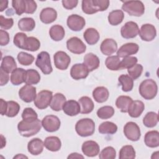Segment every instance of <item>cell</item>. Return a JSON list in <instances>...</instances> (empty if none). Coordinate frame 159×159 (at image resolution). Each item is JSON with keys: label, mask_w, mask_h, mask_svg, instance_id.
Returning a JSON list of instances; mask_svg holds the SVG:
<instances>
[{"label": "cell", "mask_w": 159, "mask_h": 159, "mask_svg": "<svg viewBox=\"0 0 159 159\" xmlns=\"http://www.w3.org/2000/svg\"><path fill=\"white\" fill-rule=\"evenodd\" d=\"M109 96L108 89L104 86H98L93 91V97L94 100L99 103L106 102Z\"/></svg>", "instance_id": "26"}, {"label": "cell", "mask_w": 159, "mask_h": 159, "mask_svg": "<svg viewBox=\"0 0 159 159\" xmlns=\"http://www.w3.org/2000/svg\"><path fill=\"white\" fill-rule=\"evenodd\" d=\"M38 115L37 112L31 107H26L22 113V118L27 122H32L37 119Z\"/></svg>", "instance_id": "47"}, {"label": "cell", "mask_w": 159, "mask_h": 159, "mask_svg": "<svg viewBox=\"0 0 159 159\" xmlns=\"http://www.w3.org/2000/svg\"><path fill=\"white\" fill-rule=\"evenodd\" d=\"M139 46L135 43H127L122 45L117 51V55L120 58H124L138 52Z\"/></svg>", "instance_id": "18"}, {"label": "cell", "mask_w": 159, "mask_h": 159, "mask_svg": "<svg viewBox=\"0 0 159 159\" xmlns=\"http://www.w3.org/2000/svg\"><path fill=\"white\" fill-rule=\"evenodd\" d=\"M139 34L142 40L150 42L155 38L157 30L152 24H145L141 26Z\"/></svg>", "instance_id": "15"}, {"label": "cell", "mask_w": 159, "mask_h": 159, "mask_svg": "<svg viewBox=\"0 0 159 159\" xmlns=\"http://www.w3.org/2000/svg\"><path fill=\"white\" fill-rule=\"evenodd\" d=\"M20 110L19 104L14 101H7V107L5 115L9 117H13L17 115Z\"/></svg>", "instance_id": "43"}, {"label": "cell", "mask_w": 159, "mask_h": 159, "mask_svg": "<svg viewBox=\"0 0 159 159\" xmlns=\"http://www.w3.org/2000/svg\"><path fill=\"white\" fill-rule=\"evenodd\" d=\"M12 6L17 15L20 16L23 13H25L26 4L25 0H13Z\"/></svg>", "instance_id": "51"}, {"label": "cell", "mask_w": 159, "mask_h": 159, "mask_svg": "<svg viewBox=\"0 0 159 159\" xmlns=\"http://www.w3.org/2000/svg\"><path fill=\"white\" fill-rule=\"evenodd\" d=\"M119 157L120 159L130 158L134 159L135 158V151L132 145H127L123 146L120 151Z\"/></svg>", "instance_id": "42"}, {"label": "cell", "mask_w": 159, "mask_h": 159, "mask_svg": "<svg viewBox=\"0 0 159 159\" xmlns=\"http://www.w3.org/2000/svg\"><path fill=\"white\" fill-rule=\"evenodd\" d=\"M53 60L55 67L60 70H66L71 62L70 56L63 51L57 52L53 55Z\"/></svg>", "instance_id": "11"}, {"label": "cell", "mask_w": 159, "mask_h": 159, "mask_svg": "<svg viewBox=\"0 0 159 159\" xmlns=\"http://www.w3.org/2000/svg\"><path fill=\"white\" fill-rule=\"evenodd\" d=\"M35 65L44 75H49L53 71L50 55L47 52L42 51L37 55Z\"/></svg>", "instance_id": "6"}, {"label": "cell", "mask_w": 159, "mask_h": 159, "mask_svg": "<svg viewBox=\"0 0 159 159\" xmlns=\"http://www.w3.org/2000/svg\"><path fill=\"white\" fill-rule=\"evenodd\" d=\"M35 27V22L31 17H24L20 19L18 22V27L22 31H32Z\"/></svg>", "instance_id": "38"}, {"label": "cell", "mask_w": 159, "mask_h": 159, "mask_svg": "<svg viewBox=\"0 0 159 159\" xmlns=\"http://www.w3.org/2000/svg\"><path fill=\"white\" fill-rule=\"evenodd\" d=\"M158 122V115L154 112H147L143 119V125L148 128H152L157 125Z\"/></svg>", "instance_id": "40"}, {"label": "cell", "mask_w": 159, "mask_h": 159, "mask_svg": "<svg viewBox=\"0 0 159 159\" xmlns=\"http://www.w3.org/2000/svg\"><path fill=\"white\" fill-rule=\"evenodd\" d=\"M96 114L101 119H107L114 114V109L110 106H102L97 111Z\"/></svg>", "instance_id": "44"}, {"label": "cell", "mask_w": 159, "mask_h": 159, "mask_svg": "<svg viewBox=\"0 0 159 159\" xmlns=\"http://www.w3.org/2000/svg\"><path fill=\"white\" fill-rule=\"evenodd\" d=\"M25 70L22 68H17L14 70L11 75L10 80L13 85L18 86L24 82Z\"/></svg>", "instance_id": "32"}, {"label": "cell", "mask_w": 159, "mask_h": 159, "mask_svg": "<svg viewBox=\"0 0 159 159\" xmlns=\"http://www.w3.org/2000/svg\"><path fill=\"white\" fill-rule=\"evenodd\" d=\"M62 109L64 113L69 116H76L81 111L79 102L72 99L66 101L63 104Z\"/></svg>", "instance_id": "19"}, {"label": "cell", "mask_w": 159, "mask_h": 159, "mask_svg": "<svg viewBox=\"0 0 159 159\" xmlns=\"http://www.w3.org/2000/svg\"><path fill=\"white\" fill-rule=\"evenodd\" d=\"M107 18L111 25H117L122 22L124 18V14L122 10H114L109 12Z\"/></svg>", "instance_id": "37"}, {"label": "cell", "mask_w": 159, "mask_h": 159, "mask_svg": "<svg viewBox=\"0 0 159 159\" xmlns=\"http://www.w3.org/2000/svg\"><path fill=\"white\" fill-rule=\"evenodd\" d=\"M66 24L68 27L73 31H80L85 26V19L77 14H71L68 16Z\"/></svg>", "instance_id": "14"}, {"label": "cell", "mask_w": 159, "mask_h": 159, "mask_svg": "<svg viewBox=\"0 0 159 159\" xmlns=\"http://www.w3.org/2000/svg\"><path fill=\"white\" fill-rule=\"evenodd\" d=\"M137 61L138 60L135 57H125L123 58L122 61H120L119 70L125 68L129 69L133 66L134 65L137 64Z\"/></svg>", "instance_id": "48"}, {"label": "cell", "mask_w": 159, "mask_h": 159, "mask_svg": "<svg viewBox=\"0 0 159 159\" xmlns=\"http://www.w3.org/2000/svg\"><path fill=\"white\" fill-rule=\"evenodd\" d=\"M132 101V99L128 96H120L116 101V106L122 112L126 113Z\"/></svg>", "instance_id": "34"}, {"label": "cell", "mask_w": 159, "mask_h": 159, "mask_svg": "<svg viewBox=\"0 0 159 159\" xmlns=\"http://www.w3.org/2000/svg\"><path fill=\"white\" fill-rule=\"evenodd\" d=\"M118 81L122 86V89L123 91L129 92L132 89L134 86V81L129 75H121L119 77Z\"/></svg>", "instance_id": "41"}, {"label": "cell", "mask_w": 159, "mask_h": 159, "mask_svg": "<svg viewBox=\"0 0 159 159\" xmlns=\"http://www.w3.org/2000/svg\"><path fill=\"white\" fill-rule=\"evenodd\" d=\"M14 24L12 18H5L3 16H0V26L1 29L4 30L10 29Z\"/></svg>", "instance_id": "52"}, {"label": "cell", "mask_w": 159, "mask_h": 159, "mask_svg": "<svg viewBox=\"0 0 159 159\" xmlns=\"http://www.w3.org/2000/svg\"><path fill=\"white\" fill-rule=\"evenodd\" d=\"M109 6L108 0H83L81 8L86 14H93L98 11H106Z\"/></svg>", "instance_id": "2"}, {"label": "cell", "mask_w": 159, "mask_h": 159, "mask_svg": "<svg viewBox=\"0 0 159 159\" xmlns=\"http://www.w3.org/2000/svg\"><path fill=\"white\" fill-rule=\"evenodd\" d=\"M63 7L66 9L71 10L76 7L78 1L77 0H63L61 1Z\"/></svg>", "instance_id": "55"}, {"label": "cell", "mask_w": 159, "mask_h": 159, "mask_svg": "<svg viewBox=\"0 0 159 159\" xmlns=\"http://www.w3.org/2000/svg\"><path fill=\"white\" fill-rule=\"evenodd\" d=\"M81 150L86 156L93 157L99 154L100 148L96 142L93 140H87L82 144Z\"/></svg>", "instance_id": "16"}, {"label": "cell", "mask_w": 159, "mask_h": 159, "mask_svg": "<svg viewBox=\"0 0 159 159\" xmlns=\"http://www.w3.org/2000/svg\"><path fill=\"white\" fill-rule=\"evenodd\" d=\"M144 109L145 105L143 102L139 100H135L132 102L127 112L131 117L137 118L142 114Z\"/></svg>", "instance_id": "25"}, {"label": "cell", "mask_w": 159, "mask_h": 159, "mask_svg": "<svg viewBox=\"0 0 159 159\" xmlns=\"http://www.w3.org/2000/svg\"><path fill=\"white\" fill-rule=\"evenodd\" d=\"M49 35L54 41L61 40L65 35L64 28L60 25H54L52 26L49 30Z\"/></svg>", "instance_id": "36"}, {"label": "cell", "mask_w": 159, "mask_h": 159, "mask_svg": "<svg viewBox=\"0 0 159 159\" xmlns=\"http://www.w3.org/2000/svg\"><path fill=\"white\" fill-rule=\"evenodd\" d=\"M43 129L48 132H54L57 131L61 125L59 118L54 115H48L44 117L41 122Z\"/></svg>", "instance_id": "9"}, {"label": "cell", "mask_w": 159, "mask_h": 159, "mask_svg": "<svg viewBox=\"0 0 159 159\" xmlns=\"http://www.w3.org/2000/svg\"><path fill=\"white\" fill-rule=\"evenodd\" d=\"M143 71V66L140 64H135L131 68L127 69V72L130 77L134 80L139 78Z\"/></svg>", "instance_id": "50"}, {"label": "cell", "mask_w": 159, "mask_h": 159, "mask_svg": "<svg viewBox=\"0 0 159 159\" xmlns=\"http://www.w3.org/2000/svg\"><path fill=\"white\" fill-rule=\"evenodd\" d=\"M42 123L39 119L32 122H27L24 120L17 124V129L20 135L25 137H30L37 134L41 129Z\"/></svg>", "instance_id": "1"}, {"label": "cell", "mask_w": 159, "mask_h": 159, "mask_svg": "<svg viewBox=\"0 0 159 159\" xmlns=\"http://www.w3.org/2000/svg\"><path fill=\"white\" fill-rule=\"evenodd\" d=\"M83 64L86 66L89 71H93L99 66V58L93 53H89L84 57Z\"/></svg>", "instance_id": "23"}, {"label": "cell", "mask_w": 159, "mask_h": 159, "mask_svg": "<svg viewBox=\"0 0 159 159\" xmlns=\"http://www.w3.org/2000/svg\"><path fill=\"white\" fill-rule=\"evenodd\" d=\"M26 4V11L27 14H33L37 9V5L35 1L33 0H25Z\"/></svg>", "instance_id": "53"}, {"label": "cell", "mask_w": 159, "mask_h": 159, "mask_svg": "<svg viewBox=\"0 0 159 159\" xmlns=\"http://www.w3.org/2000/svg\"><path fill=\"white\" fill-rule=\"evenodd\" d=\"M8 6V1L7 0H1L0 1V11L2 12L4 9L7 7Z\"/></svg>", "instance_id": "58"}, {"label": "cell", "mask_w": 159, "mask_h": 159, "mask_svg": "<svg viewBox=\"0 0 159 159\" xmlns=\"http://www.w3.org/2000/svg\"><path fill=\"white\" fill-rule=\"evenodd\" d=\"M78 102L80 105L81 114H89L93 111L94 104L92 99L88 96H83L79 99Z\"/></svg>", "instance_id": "29"}, {"label": "cell", "mask_w": 159, "mask_h": 159, "mask_svg": "<svg viewBox=\"0 0 159 159\" xmlns=\"http://www.w3.org/2000/svg\"><path fill=\"white\" fill-rule=\"evenodd\" d=\"M66 102L65 96L61 93H56L51 100L50 107L53 111H60L62 109L63 104Z\"/></svg>", "instance_id": "28"}, {"label": "cell", "mask_w": 159, "mask_h": 159, "mask_svg": "<svg viewBox=\"0 0 159 159\" xmlns=\"http://www.w3.org/2000/svg\"><path fill=\"white\" fill-rule=\"evenodd\" d=\"M145 144L150 148H156L159 146V132L157 130L147 132L144 137Z\"/></svg>", "instance_id": "24"}, {"label": "cell", "mask_w": 159, "mask_h": 159, "mask_svg": "<svg viewBox=\"0 0 159 159\" xmlns=\"http://www.w3.org/2000/svg\"><path fill=\"white\" fill-rule=\"evenodd\" d=\"M9 35L7 32L4 30H0V45L1 46L6 45L9 42Z\"/></svg>", "instance_id": "54"}, {"label": "cell", "mask_w": 159, "mask_h": 159, "mask_svg": "<svg viewBox=\"0 0 159 159\" xmlns=\"http://www.w3.org/2000/svg\"><path fill=\"white\" fill-rule=\"evenodd\" d=\"M19 63L24 66L30 65L34 61V57L29 53L20 52L18 53L17 57Z\"/></svg>", "instance_id": "46"}, {"label": "cell", "mask_w": 159, "mask_h": 159, "mask_svg": "<svg viewBox=\"0 0 159 159\" xmlns=\"http://www.w3.org/2000/svg\"><path fill=\"white\" fill-rule=\"evenodd\" d=\"M0 73H1V81H0V85L1 86L6 84L9 80V76L8 73L2 69L0 68Z\"/></svg>", "instance_id": "56"}, {"label": "cell", "mask_w": 159, "mask_h": 159, "mask_svg": "<svg viewBox=\"0 0 159 159\" xmlns=\"http://www.w3.org/2000/svg\"><path fill=\"white\" fill-rule=\"evenodd\" d=\"M124 134L130 140L138 141L141 136L140 129L139 125L134 122H128L124 127Z\"/></svg>", "instance_id": "8"}, {"label": "cell", "mask_w": 159, "mask_h": 159, "mask_svg": "<svg viewBox=\"0 0 159 159\" xmlns=\"http://www.w3.org/2000/svg\"><path fill=\"white\" fill-rule=\"evenodd\" d=\"M120 62V58L117 55L109 56L106 59L105 65L109 70L112 71H117L119 69Z\"/></svg>", "instance_id": "45"}, {"label": "cell", "mask_w": 159, "mask_h": 159, "mask_svg": "<svg viewBox=\"0 0 159 159\" xmlns=\"http://www.w3.org/2000/svg\"><path fill=\"white\" fill-rule=\"evenodd\" d=\"M43 146L44 143L41 139L39 138L32 139L27 144L28 152L33 155H38L43 152Z\"/></svg>", "instance_id": "22"}, {"label": "cell", "mask_w": 159, "mask_h": 159, "mask_svg": "<svg viewBox=\"0 0 159 159\" xmlns=\"http://www.w3.org/2000/svg\"><path fill=\"white\" fill-rule=\"evenodd\" d=\"M83 37L89 45H92L96 44L99 41L100 35L96 29L88 28L84 31Z\"/></svg>", "instance_id": "31"}, {"label": "cell", "mask_w": 159, "mask_h": 159, "mask_svg": "<svg viewBox=\"0 0 159 159\" xmlns=\"http://www.w3.org/2000/svg\"><path fill=\"white\" fill-rule=\"evenodd\" d=\"M122 9L130 16L140 17L144 14L145 6L140 1H127L123 2Z\"/></svg>", "instance_id": "5"}, {"label": "cell", "mask_w": 159, "mask_h": 159, "mask_svg": "<svg viewBox=\"0 0 159 159\" xmlns=\"http://www.w3.org/2000/svg\"><path fill=\"white\" fill-rule=\"evenodd\" d=\"M101 52L105 55H111L114 53L117 50V43L112 39H106L100 46Z\"/></svg>", "instance_id": "20"}, {"label": "cell", "mask_w": 159, "mask_h": 159, "mask_svg": "<svg viewBox=\"0 0 159 159\" xmlns=\"http://www.w3.org/2000/svg\"><path fill=\"white\" fill-rule=\"evenodd\" d=\"M17 68V64L14 58L12 56H5L2 59L1 64V69L4 71L12 73L14 70Z\"/></svg>", "instance_id": "33"}, {"label": "cell", "mask_w": 159, "mask_h": 159, "mask_svg": "<svg viewBox=\"0 0 159 159\" xmlns=\"http://www.w3.org/2000/svg\"><path fill=\"white\" fill-rule=\"evenodd\" d=\"M37 96L36 88L30 84H25L19 91V96L25 102H31L34 101Z\"/></svg>", "instance_id": "13"}, {"label": "cell", "mask_w": 159, "mask_h": 159, "mask_svg": "<svg viewBox=\"0 0 159 159\" xmlns=\"http://www.w3.org/2000/svg\"><path fill=\"white\" fill-rule=\"evenodd\" d=\"M98 130L102 134H114L117 130V126L112 122L106 121L99 125Z\"/></svg>", "instance_id": "39"}, {"label": "cell", "mask_w": 159, "mask_h": 159, "mask_svg": "<svg viewBox=\"0 0 159 159\" xmlns=\"http://www.w3.org/2000/svg\"><path fill=\"white\" fill-rule=\"evenodd\" d=\"M40 47V42L37 38L27 37L24 41L22 49L30 52H35L39 49Z\"/></svg>", "instance_id": "30"}, {"label": "cell", "mask_w": 159, "mask_h": 159, "mask_svg": "<svg viewBox=\"0 0 159 159\" xmlns=\"http://www.w3.org/2000/svg\"><path fill=\"white\" fill-rule=\"evenodd\" d=\"M139 32V28L137 24L133 21L127 22L121 27L120 34L124 39H133L135 37Z\"/></svg>", "instance_id": "12"}, {"label": "cell", "mask_w": 159, "mask_h": 159, "mask_svg": "<svg viewBox=\"0 0 159 159\" xmlns=\"http://www.w3.org/2000/svg\"><path fill=\"white\" fill-rule=\"evenodd\" d=\"M57 17V12L52 7L43 8L40 13V20L46 24L52 23Z\"/></svg>", "instance_id": "21"}, {"label": "cell", "mask_w": 159, "mask_h": 159, "mask_svg": "<svg viewBox=\"0 0 159 159\" xmlns=\"http://www.w3.org/2000/svg\"><path fill=\"white\" fill-rule=\"evenodd\" d=\"M139 90L142 98L147 100H150L157 96L158 86L153 80L146 79L140 83Z\"/></svg>", "instance_id": "3"}, {"label": "cell", "mask_w": 159, "mask_h": 159, "mask_svg": "<svg viewBox=\"0 0 159 159\" xmlns=\"http://www.w3.org/2000/svg\"><path fill=\"white\" fill-rule=\"evenodd\" d=\"M1 114L2 116L5 115L6 107H7V101H5L3 99H1Z\"/></svg>", "instance_id": "57"}, {"label": "cell", "mask_w": 159, "mask_h": 159, "mask_svg": "<svg viewBox=\"0 0 159 159\" xmlns=\"http://www.w3.org/2000/svg\"><path fill=\"white\" fill-rule=\"evenodd\" d=\"M75 130L81 137H88L92 135L95 131L94 122L89 118L79 120L75 125Z\"/></svg>", "instance_id": "4"}, {"label": "cell", "mask_w": 159, "mask_h": 159, "mask_svg": "<svg viewBox=\"0 0 159 159\" xmlns=\"http://www.w3.org/2000/svg\"><path fill=\"white\" fill-rule=\"evenodd\" d=\"M66 47L70 52L75 54H81L86 49V45L76 37H73L66 41Z\"/></svg>", "instance_id": "10"}, {"label": "cell", "mask_w": 159, "mask_h": 159, "mask_svg": "<svg viewBox=\"0 0 159 159\" xmlns=\"http://www.w3.org/2000/svg\"><path fill=\"white\" fill-rule=\"evenodd\" d=\"M27 158V157H26V156H25V155H23L22 154H18L17 155H16V156H15L14 157V158Z\"/></svg>", "instance_id": "60"}, {"label": "cell", "mask_w": 159, "mask_h": 159, "mask_svg": "<svg viewBox=\"0 0 159 159\" xmlns=\"http://www.w3.org/2000/svg\"><path fill=\"white\" fill-rule=\"evenodd\" d=\"M116 157V150L111 146L105 147L99 153V158L101 159H114Z\"/></svg>", "instance_id": "49"}, {"label": "cell", "mask_w": 159, "mask_h": 159, "mask_svg": "<svg viewBox=\"0 0 159 159\" xmlns=\"http://www.w3.org/2000/svg\"><path fill=\"white\" fill-rule=\"evenodd\" d=\"M44 146L51 152H57L61 147V142L60 139L56 136H50L44 140Z\"/></svg>", "instance_id": "27"}, {"label": "cell", "mask_w": 159, "mask_h": 159, "mask_svg": "<svg viewBox=\"0 0 159 159\" xmlns=\"http://www.w3.org/2000/svg\"><path fill=\"white\" fill-rule=\"evenodd\" d=\"M89 74V70L83 63H76L72 66L70 75L75 80L86 78Z\"/></svg>", "instance_id": "17"}, {"label": "cell", "mask_w": 159, "mask_h": 159, "mask_svg": "<svg viewBox=\"0 0 159 159\" xmlns=\"http://www.w3.org/2000/svg\"><path fill=\"white\" fill-rule=\"evenodd\" d=\"M53 93L48 90H42L40 91L34 99L35 106L39 109H45L50 106L52 99Z\"/></svg>", "instance_id": "7"}, {"label": "cell", "mask_w": 159, "mask_h": 159, "mask_svg": "<svg viewBox=\"0 0 159 159\" xmlns=\"http://www.w3.org/2000/svg\"><path fill=\"white\" fill-rule=\"evenodd\" d=\"M40 81V75L39 72L34 69H29L25 71L24 82L27 84H37Z\"/></svg>", "instance_id": "35"}, {"label": "cell", "mask_w": 159, "mask_h": 159, "mask_svg": "<svg viewBox=\"0 0 159 159\" xmlns=\"http://www.w3.org/2000/svg\"><path fill=\"white\" fill-rule=\"evenodd\" d=\"M68 158H84V157L78 153H72L68 157Z\"/></svg>", "instance_id": "59"}]
</instances>
